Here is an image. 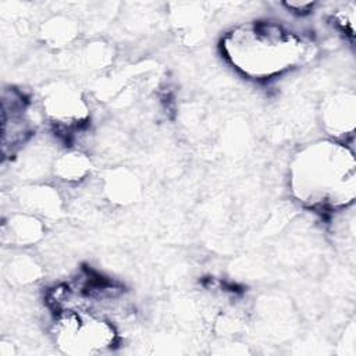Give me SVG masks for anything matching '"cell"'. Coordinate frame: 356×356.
<instances>
[{
    "mask_svg": "<svg viewBox=\"0 0 356 356\" xmlns=\"http://www.w3.org/2000/svg\"><path fill=\"white\" fill-rule=\"evenodd\" d=\"M29 103L17 89L3 92L1 97V121H3V153L4 156L15 154L28 143L32 135L29 118Z\"/></svg>",
    "mask_w": 356,
    "mask_h": 356,
    "instance_id": "cell-5",
    "label": "cell"
},
{
    "mask_svg": "<svg viewBox=\"0 0 356 356\" xmlns=\"http://www.w3.org/2000/svg\"><path fill=\"white\" fill-rule=\"evenodd\" d=\"M42 110L56 129L71 131L89 118V106L81 92L67 83H54L42 96Z\"/></svg>",
    "mask_w": 356,
    "mask_h": 356,
    "instance_id": "cell-4",
    "label": "cell"
},
{
    "mask_svg": "<svg viewBox=\"0 0 356 356\" xmlns=\"http://www.w3.org/2000/svg\"><path fill=\"white\" fill-rule=\"evenodd\" d=\"M54 174L64 181L76 182L83 179L90 170L89 159L79 152H68L57 157L53 163Z\"/></svg>",
    "mask_w": 356,
    "mask_h": 356,
    "instance_id": "cell-9",
    "label": "cell"
},
{
    "mask_svg": "<svg viewBox=\"0 0 356 356\" xmlns=\"http://www.w3.org/2000/svg\"><path fill=\"white\" fill-rule=\"evenodd\" d=\"M288 10H292V13H296V14H307L313 10L314 7V3H293V1H288L284 4Z\"/></svg>",
    "mask_w": 356,
    "mask_h": 356,
    "instance_id": "cell-13",
    "label": "cell"
},
{
    "mask_svg": "<svg viewBox=\"0 0 356 356\" xmlns=\"http://www.w3.org/2000/svg\"><path fill=\"white\" fill-rule=\"evenodd\" d=\"M6 268H7L8 278L18 284H26V282L35 281L39 274V267L36 266V263L32 259L26 257L25 254L13 257Z\"/></svg>",
    "mask_w": 356,
    "mask_h": 356,
    "instance_id": "cell-10",
    "label": "cell"
},
{
    "mask_svg": "<svg viewBox=\"0 0 356 356\" xmlns=\"http://www.w3.org/2000/svg\"><path fill=\"white\" fill-rule=\"evenodd\" d=\"M332 22L341 32L353 38V33H355V6H353V3L345 4L343 8L332 13Z\"/></svg>",
    "mask_w": 356,
    "mask_h": 356,
    "instance_id": "cell-12",
    "label": "cell"
},
{
    "mask_svg": "<svg viewBox=\"0 0 356 356\" xmlns=\"http://www.w3.org/2000/svg\"><path fill=\"white\" fill-rule=\"evenodd\" d=\"M44 234L42 221L26 211L10 214L3 221L1 239L4 243L15 246H28L38 242Z\"/></svg>",
    "mask_w": 356,
    "mask_h": 356,
    "instance_id": "cell-7",
    "label": "cell"
},
{
    "mask_svg": "<svg viewBox=\"0 0 356 356\" xmlns=\"http://www.w3.org/2000/svg\"><path fill=\"white\" fill-rule=\"evenodd\" d=\"M220 50L238 74L260 82L302 67L316 53L309 38L270 19H254L232 26L222 35Z\"/></svg>",
    "mask_w": 356,
    "mask_h": 356,
    "instance_id": "cell-2",
    "label": "cell"
},
{
    "mask_svg": "<svg viewBox=\"0 0 356 356\" xmlns=\"http://www.w3.org/2000/svg\"><path fill=\"white\" fill-rule=\"evenodd\" d=\"M288 185L293 199L312 211H345L356 197L353 149L331 138L305 145L291 160Z\"/></svg>",
    "mask_w": 356,
    "mask_h": 356,
    "instance_id": "cell-1",
    "label": "cell"
},
{
    "mask_svg": "<svg viewBox=\"0 0 356 356\" xmlns=\"http://www.w3.org/2000/svg\"><path fill=\"white\" fill-rule=\"evenodd\" d=\"M17 199L21 203V207H24V211L33 216H54L60 210V199L57 193L47 186L33 185L24 188Z\"/></svg>",
    "mask_w": 356,
    "mask_h": 356,
    "instance_id": "cell-8",
    "label": "cell"
},
{
    "mask_svg": "<svg viewBox=\"0 0 356 356\" xmlns=\"http://www.w3.org/2000/svg\"><path fill=\"white\" fill-rule=\"evenodd\" d=\"M44 38L50 43L56 46H63L68 43L75 35V25L74 22L65 18H53L44 28Z\"/></svg>",
    "mask_w": 356,
    "mask_h": 356,
    "instance_id": "cell-11",
    "label": "cell"
},
{
    "mask_svg": "<svg viewBox=\"0 0 356 356\" xmlns=\"http://www.w3.org/2000/svg\"><path fill=\"white\" fill-rule=\"evenodd\" d=\"M356 122V97L352 90L330 95L321 106V124L331 139L348 143Z\"/></svg>",
    "mask_w": 356,
    "mask_h": 356,
    "instance_id": "cell-6",
    "label": "cell"
},
{
    "mask_svg": "<svg viewBox=\"0 0 356 356\" xmlns=\"http://www.w3.org/2000/svg\"><path fill=\"white\" fill-rule=\"evenodd\" d=\"M51 337L60 352L92 356L110 352L118 341L114 324L102 313L85 309L56 312Z\"/></svg>",
    "mask_w": 356,
    "mask_h": 356,
    "instance_id": "cell-3",
    "label": "cell"
}]
</instances>
